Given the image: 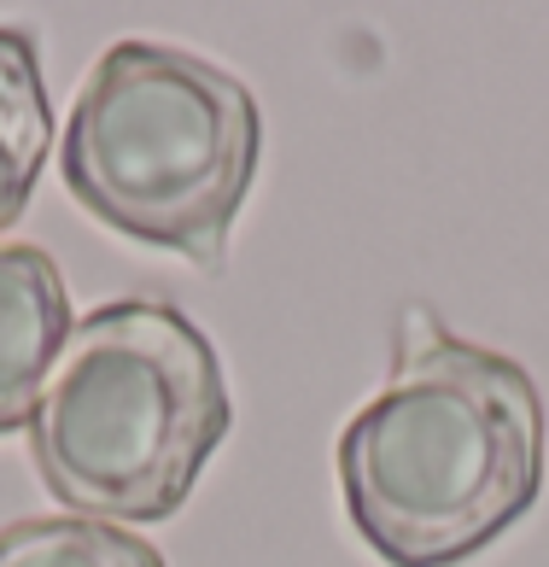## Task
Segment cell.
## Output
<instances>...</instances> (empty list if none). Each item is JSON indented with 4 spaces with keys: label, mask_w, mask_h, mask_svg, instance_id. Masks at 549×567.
I'll return each mask as SVG.
<instances>
[{
    "label": "cell",
    "mask_w": 549,
    "mask_h": 567,
    "mask_svg": "<svg viewBox=\"0 0 549 567\" xmlns=\"http://www.w3.org/2000/svg\"><path fill=\"white\" fill-rule=\"evenodd\" d=\"M340 492L386 567H456L543 492V398L515 357L462 340L433 305L392 322V369L340 433Z\"/></svg>",
    "instance_id": "6da1fadb"
},
{
    "label": "cell",
    "mask_w": 549,
    "mask_h": 567,
    "mask_svg": "<svg viewBox=\"0 0 549 567\" xmlns=\"http://www.w3.org/2000/svg\"><path fill=\"white\" fill-rule=\"evenodd\" d=\"M235 427L222 357L164 299L76 317L30 415V462L76 520H170Z\"/></svg>",
    "instance_id": "7a4b0ae2"
},
{
    "label": "cell",
    "mask_w": 549,
    "mask_h": 567,
    "mask_svg": "<svg viewBox=\"0 0 549 567\" xmlns=\"http://www.w3.org/2000/svg\"><path fill=\"white\" fill-rule=\"evenodd\" d=\"M258 158L263 117L235 71L170 41H117L76 89L59 176L100 228L222 269Z\"/></svg>",
    "instance_id": "3957f363"
},
{
    "label": "cell",
    "mask_w": 549,
    "mask_h": 567,
    "mask_svg": "<svg viewBox=\"0 0 549 567\" xmlns=\"http://www.w3.org/2000/svg\"><path fill=\"white\" fill-rule=\"evenodd\" d=\"M71 333V299L53 251L30 240L0 246V433L30 427L41 381Z\"/></svg>",
    "instance_id": "277c9868"
},
{
    "label": "cell",
    "mask_w": 549,
    "mask_h": 567,
    "mask_svg": "<svg viewBox=\"0 0 549 567\" xmlns=\"http://www.w3.org/2000/svg\"><path fill=\"white\" fill-rule=\"evenodd\" d=\"M53 146V106L30 30L0 24V228L24 217Z\"/></svg>",
    "instance_id": "5b68a950"
},
{
    "label": "cell",
    "mask_w": 549,
    "mask_h": 567,
    "mask_svg": "<svg viewBox=\"0 0 549 567\" xmlns=\"http://www.w3.org/2000/svg\"><path fill=\"white\" fill-rule=\"evenodd\" d=\"M0 567H164V556L105 520L30 515L0 527Z\"/></svg>",
    "instance_id": "8992f818"
}]
</instances>
